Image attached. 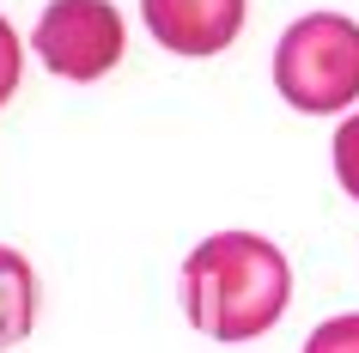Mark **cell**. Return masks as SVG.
<instances>
[{"mask_svg":"<svg viewBox=\"0 0 359 353\" xmlns=\"http://www.w3.org/2000/svg\"><path fill=\"white\" fill-rule=\"evenodd\" d=\"M37 323V274L19 250L0 244V347H19Z\"/></svg>","mask_w":359,"mask_h":353,"instance_id":"5","label":"cell"},{"mask_svg":"<svg viewBox=\"0 0 359 353\" xmlns=\"http://www.w3.org/2000/svg\"><path fill=\"white\" fill-rule=\"evenodd\" d=\"M274 86L304 116H341L359 98V25L341 13H304L274 43Z\"/></svg>","mask_w":359,"mask_h":353,"instance_id":"2","label":"cell"},{"mask_svg":"<svg viewBox=\"0 0 359 353\" xmlns=\"http://www.w3.org/2000/svg\"><path fill=\"white\" fill-rule=\"evenodd\" d=\"M304 353H359V311H353V317H329V323H317V329H311V341H304Z\"/></svg>","mask_w":359,"mask_h":353,"instance_id":"6","label":"cell"},{"mask_svg":"<svg viewBox=\"0 0 359 353\" xmlns=\"http://www.w3.org/2000/svg\"><path fill=\"white\" fill-rule=\"evenodd\" d=\"M13 86H19V37H13V25L0 19V104L13 98Z\"/></svg>","mask_w":359,"mask_h":353,"instance_id":"8","label":"cell"},{"mask_svg":"<svg viewBox=\"0 0 359 353\" xmlns=\"http://www.w3.org/2000/svg\"><path fill=\"white\" fill-rule=\"evenodd\" d=\"M140 13L170 55H219L244 31V0H140Z\"/></svg>","mask_w":359,"mask_h":353,"instance_id":"4","label":"cell"},{"mask_svg":"<svg viewBox=\"0 0 359 353\" xmlns=\"http://www.w3.org/2000/svg\"><path fill=\"white\" fill-rule=\"evenodd\" d=\"M335 177H341V189L359 201V110L335 128Z\"/></svg>","mask_w":359,"mask_h":353,"instance_id":"7","label":"cell"},{"mask_svg":"<svg viewBox=\"0 0 359 353\" xmlns=\"http://www.w3.org/2000/svg\"><path fill=\"white\" fill-rule=\"evenodd\" d=\"M292 298V268L256 232H213L183 262V311L213 341H250L280 323Z\"/></svg>","mask_w":359,"mask_h":353,"instance_id":"1","label":"cell"},{"mask_svg":"<svg viewBox=\"0 0 359 353\" xmlns=\"http://www.w3.org/2000/svg\"><path fill=\"white\" fill-rule=\"evenodd\" d=\"M37 55L61 79H97L122 61V13L110 0H49L37 19Z\"/></svg>","mask_w":359,"mask_h":353,"instance_id":"3","label":"cell"}]
</instances>
